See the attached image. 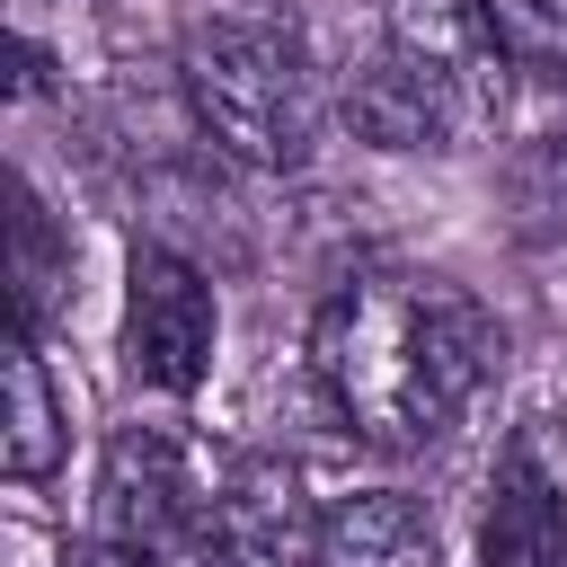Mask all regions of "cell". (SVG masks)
<instances>
[{
  "mask_svg": "<svg viewBox=\"0 0 567 567\" xmlns=\"http://www.w3.org/2000/svg\"><path fill=\"white\" fill-rule=\"evenodd\" d=\"M496 354H505L496 319L452 275L425 266H363L310 319V372L337 425L372 452L443 443L496 381Z\"/></svg>",
  "mask_w": 567,
  "mask_h": 567,
  "instance_id": "cell-1",
  "label": "cell"
},
{
  "mask_svg": "<svg viewBox=\"0 0 567 567\" xmlns=\"http://www.w3.org/2000/svg\"><path fill=\"white\" fill-rule=\"evenodd\" d=\"M177 89L195 133L257 177H292L328 142V89L310 71V44L275 18H204L177 44Z\"/></svg>",
  "mask_w": 567,
  "mask_h": 567,
  "instance_id": "cell-2",
  "label": "cell"
},
{
  "mask_svg": "<svg viewBox=\"0 0 567 567\" xmlns=\"http://www.w3.org/2000/svg\"><path fill=\"white\" fill-rule=\"evenodd\" d=\"M319 549V505L275 452H213L204 505L186 532L195 567H310Z\"/></svg>",
  "mask_w": 567,
  "mask_h": 567,
  "instance_id": "cell-3",
  "label": "cell"
},
{
  "mask_svg": "<svg viewBox=\"0 0 567 567\" xmlns=\"http://www.w3.org/2000/svg\"><path fill=\"white\" fill-rule=\"evenodd\" d=\"M213 346H221L213 284L177 248L142 239L133 266H124V363H133V381L159 390V399H195L204 372H213Z\"/></svg>",
  "mask_w": 567,
  "mask_h": 567,
  "instance_id": "cell-4",
  "label": "cell"
},
{
  "mask_svg": "<svg viewBox=\"0 0 567 567\" xmlns=\"http://www.w3.org/2000/svg\"><path fill=\"white\" fill-rule=\"evenodd\" d=\"M478 567H567V425L523 416L496 452L487 514H478Z\"/></svg>",
  "mask_w": 567,
  "mask_h": 567,
  "instance_id": "cell-5",
  "label": "cell"
},
{
  "mask_svg": "<svg viewBox=\"0 0 567 567\" xmlns=\"http://www.w3.org/2000/svg\"><path fill=\"white\" fill-rule=\"evenodd\" d=\"M204 470H213V452H195L186 434L124 425L106 443V470H97V532H124V540H151V549H186L195 505H204Z\"/></svg>",
  "mask_w": 567,
  "mask_h": 567,
  "instance_id": "cell-6",
  "label": "cell"
},
{
  "mask_svg": "<svg viewBox=\"0 0 567 567\" xmlns=\"http://www.w3.org/2000/svg\"><path fill=\"white\" fill-rule=\"evenodd\" d=\"M337 115H346L372 151H461V142L487 124L452 80H434L425 62H408V53H390V44L346 71Z\"/></svg>",
  "mask_w": 567,
  "mask_h": 567,
  "instance_id": "cell-7",
  "label": "cell"
},
{
  "mask_svg": "<svg viewBox=\"0 0 567 567\" xmlns=\"http://www.w3.org/2000/svg\"><path fill=\"white\" fill-rule=\"evenodd\" d=\"M381 44L425 62L434 80H452L487 124L505 115V89H514V53L496 35V9L487 0H381Z\"/></svg>",
  "mask_w": 567,
  "mask_h": 567,
  "instance_id": "cell-8",
  "label": "cell"
},
{
  "mask_svg": "<svg viewBox=\"0 0 567 567\" xmlns=\"http://www.w3.org/2000/svg\"><path fill=\"white\" fill-rule=\"evenodd\" d=\"M310 567H443L434 514L408 487H346L319 505V549Z\"/></svg>",
  "mask_w": 567,
  "mask_h": 567,
  "instance_id": "cell-9",
  "label": "cell"
},
{
  "mask_svg": "<svg viewBox=\"0 0 567 567\" xmlns=\"http://www.w3.org/2000/svg\"><path fill=\"white\" fill-rule=\"evenodd\" d=\"M9 239H18V257H9V310H18V337H44L53 328V310L71 301V239H62V221H53V204L35 195V186H18V221H9Z\"/></svg>",
  "mask_w": 567,
  "mask_h": 567,
  "instance_id": "cell-10",
  "label": "cell"
},
{
  "mask_svg": "<svg viewBox=\"0 0 567 567\" xmlns=\"http://www.w3.org/2000/svg\"><path fill=\"white\" fill-rule=\"evenodd\" d=\"M0 452H9V478H18V487L53 478L62 452H71V416H62V399H53V372H44L35 337L9 346V425H0Z\"/></svg>",
  "mask_w": 567,
  "mask_h": 567,
  "instance_id": "cell-11",
  "label": "cell"
},
{
  "mask_svg": "<svg viewBox=\"0 0 567 567\" xmlns=\"http://www.w3.org/2000/svg\"><path fill=\"white\" fill-rule=\"evenodd\" d=\"M505 195H514L523 230H567V124H549V133L505 168Z\"/></svg>",
  "mask_w": 567,
  "mask_h": 567,
  "instance_id": "cell-12",
  "label": "cell"
},
{
  "mask_svg": "<svg viewBox=\"0 0 567 567\" xmlns=\"http://www.w3.org/2000/svg\"><path fill=\"white\" fill-rule=\"evenodd\" d=\"M62 567H168V549L124 540V532H89V540H71V549H62Z\"/></svg>",
  "mask_w": 567,
  "mask_h": 567,
  "instance_id": "cell-13",
  "label": "cell"
},
{
  "mask_svg": "<svg viewBox=\"0 0 567 567\" xmlns=\"http://www.w3.org/2000/svg\"><path fill=\"white\" fill-rule=\"evenodd\" d=\"M27 9H44V0H27Z\"/></svg>",
  "mask_w": 567,
  "mask_h": 567,
  "instance_id": "cell-14",
  "label": "cell"
}]
</instances>
